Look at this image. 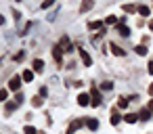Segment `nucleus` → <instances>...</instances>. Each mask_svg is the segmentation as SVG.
<instances>
[{
	"instance_id": "nucleus-26",
	"label": "nucleus",
	"mask_w": 153,
	"mask_h": 134,
	"mask_svg": "<svg viewBox=\"0 0 153 134\" xmlns=\"http://www.w3.org/2000/svg\"><path fill=\"white\" fill-rule=\"evenodd\" d=\"M7 96H9V90L2 88V90H0V101H7Z\"/></svg>"
},
{
	"instance_id": "nucleus-14",
	"label": "nucleus",
	"mask_w": 153,
	"mask_h": 134,
	"mask_svg": "<svg viewBox=\"0 0 153 134\" xmlns=\"http://www.w3.org/2000/svg\"><path fill=\"white\" fill-rule=\"evenodd\" d=\"M42 69H44V61L36 59V61H34V71H42Z\"/></svg>"
},
{
	"instance_id": "nucleus-30",
	"label": "nucleus",
	"mask_w": 153,
	"mask_h": 134,
	"mask_svg": "<svg viewBox=\"0 0 153 134\" xmlns=\"http://www.w3.org/2000/svg\"><path fill=\"white\" fill-rule=\"evenodd\" d=\"M21 59H23V50H19V53L15 55V61H21Z\"/></svg>"
},
{
	"instance_id": "nucleus-25",
	"label": "nucleus",
	"mask_w": 153,
	"mask_h": 134,
	"mask_svg": "<svg viewBox=\"0 0 153 134\" xmlns=\"http://www.w3.org/2000/svg\"><path fill=\"white\" fill-rule=\"evenodd\" d=\"M25 134H38L34 126H25Z\"/></svg>"
},
{
	"instance_id": "nucleus-29",
	"label": "nucleus",
	"mask_w": 153,
	"mask_h": 134,
	"mask_svg": "<svg viewBox=\"0 0 153 134\" xmlns=\"http://www.w3.org/2000/svg\"><path fill=\"white\" fill-rule=\"evenodd\" d=\"M46 94H48V88L42 86V88H40V96H46Z\"/></svg>"
},
{
	"instance_id": "nucleus-33",
	"label": "nucleus",
	"mask_w": 153,
	"mask_h": 134,
	"mask_svg": "<svg viewBox=\"0 0 153 134\" xmlns=\"http://www.w3.org/2000/svg\"><path fill=\"white\" fill-rule=\"evenodd\" d=\"M149 94H151V96H153V84H151V86H149Z\"/></svg>"
},
{
	"instance_id": "nucleus-17",
	"label": "nucleus",
	"mask_w": 153,
	"mask_h": 134,
	"mask_svg": "<svg viewBox=\"0 0 153 134\" xmlns=\"http://www.w3.org/2000/svg\"><path fill=\"white\" fill-rule=\"evenodd\" d=\"M17 107H19L17 103H7V115H11V113H13V111H15Z\"/></svg>"
},
{
	"instance_id": "nucleus-5",
	"label": "nucleus",
	"mask_w": 153,
	"mask_h": 134,
	"mask_svg": "<svg viewBox=\"0 0 153 134\" xmlns=\"http://www.w3.org/2000/svg\"><path fill=\"white\" fill-rule=\"evenodd\" d=\"M80 57H82V63H84L86 67H90V65H92V59H90V55H88L84 48H80Z\"/></svg>"
},
{
	"instance_id": "nucleus-15",
	"label": "nucleus",
	"mask_w": 153,
	"mask_h": 134,
	"mask_svg": "<svg viewBox=\"0 0 153 134\" xmlns=\"http://www.w3.org/2000/svg\"><path fill=\"white\" fill-rule=\"evenodd\" d=\"M21 78H23L25 82H32V80H34V71H32V69H27V71H23V76H21Z\"/></svg>"
},
{
	"instance_id": "nucleus-13",
	"label": "nucleus",
	"mask_w": 153,
	"mask_h": 134,
	"mask_svg": "<svg viewBox=\"0 0 153 134\" xmlns=\"http://www.w3.org/2000/svg\"><path fill=\"white\" fill-rule=\"evenodd\" d=\"M151 113H153V111H149V109H143V111L138 113V119H145V121H147V119H151Z\"/></svg>"
},
{
	"instance_id": "nucleus-7",
	"label": "nucleus",
	"mask_w": 153,
	"mask_h": 134,
	"mask_svg": "<svg viewBox=\"0 0 153 134\" xmlns=\"http://www.w3.org/2000/svg\"><path fill=\"white\" fill-rule=\"evenodd\" d=\"M92 7H94V0H84L82 7H80V11H82V13H88Z\"/></svg>"
},
{
	"instance_id": "nucleus-28",
	"label": "nucleus",
	"mask_w": 153,
	"mask_h": 134,
	"mask_svg": "<svg viewBox=\"0 0 153 134\" xmlns=\"http://www.w3.org/2000/svg\"><path fill=\"white\" fill-rule=\"evenodd\" d=\"M117 105H120L122 109H124V107H128V98H120V101H117Z\"/></svg>"
},
{
	"instance_id": "nucleus-31",
	"label": "nucleus",
	"mask_w": 153,
	"mask_h": 134,
	"mask_svg": "<svg viewBox=\"0 0 153 134\" xmlns=\"http://www.w3.org/2000/svg\"><path fill=\"white\" fill-rule=\"evenodd\" d=\"M147 69H149V73H153V61H149V65H147Z\"/></svg>"
},
{
	"instance_id": "nucleus-35",
	"label": "nucleus",
	"mask_w": 153,
	"mask_h": 134,
	"mask_svg": "<svg viewBox=\"0 0 153 134\" xmlns=\"http://www.w3.org/2000/svg\"><path fill=\"white\" fill-rule=\"evenodd\" d=\"M2 23H4V17H0V25H2Z\"/></svg>"
},
{
	"instance_id": "nucleus-20",
	"label": "nucleus",
	"mask_w": 153,
	"mask_h": 134,
	"mask_svg": "<svg viewBox=\"0 0 153 134\" xmlns=\"http://www.w3.org/2000/svg\"><path fill=\"white\" fill-rule=\"evenodd\" d=\"M88 27H90V30H97V27H99V30H103L101 21H92V23H88Z\"/></svg>"
},
{
	"instance_id": "nucleus-16",
	"label": "nucleus",
	"mask_w": 153,
	"mask_h": 134,
	"mask_svg": "<svg viewBox=\"0 0 153 134\" xmlns=\"http://www.w3.org/2000/svg\"><path fill=\"white\" fill-rule=\"evenodd\" d=\"M134 50H136V55H140V57H145V55H147V46H145V44H140V46H136Z\"/></svg>"
},
{
	"instance_id": "nucleus-34",
	"label": "nucleus",
	"mask_w": 153,
	"mask_h": 134,
	"mask_svg": "<svg viewBox=\"0 0 153 134\" xmlns=\"http://www.w3.org/2000/svg\"><path fill=\"white\" fill-rule=\"evenodd\" d=\"M149 27H151V30H153V19H151V21H149Z\"/></svg>"
},
{
	"instance_id": "nucleus-11",
	"label": "nucleus",
	"mask_w": 153,
	"mask_h": 134,
	"mask_svg": "<svg viewBox=\"0 0 153 134\" xmlns=\"http://www.w3.org/2000/svg\"><path fill=\"white\" fill-rule=\"evenodd\" d=\"M124 121H128V124H136V121H138V115H136V113H126V115H124Z\"/></svg>"
},
{
	"instance_id": "nucleus-9",
	"label": "nucleus",
	"mask_w": 153,
	"mask_h": 134,
	"mask_svg": "<svg viewBox=\"0 0 153 134\" xmlns=\"http://www.w3.org/2000/svg\"><path fill=\"white\" fill-rule=\"evenodd\" d=\"M78 103H80L82 107H86V105H90V96L82 92V94H78Z\"/></svg>"
},
{
	"instance_id": "nucleus-32",
	"label": "nucleus",
	"mask_w": 153,
	"mask_h": 134,
	"mask_svg": "<svg viewBox=\"0 0 153 134\" xmlns=\"http://www.w3.org/2000/svg\"><path fill=\"white\" fill-rule=\"evenodd\" d=\"M147 109H149V111H153V98L149 101V107H147Z\"/></svg>"
},
{
	"instance_id": "nucleus-8",
	"label": "nucleus",
	"mask_w": 153,
	"mask_h": 134,
	"mask_svg": "<svg viewBox=\"0 0 153 134\" xmlns=\"http://www.w3.org/2000/svg\"><path fill=\"white\" fill-rule=\"evenodd\" d=\"M115 30H117V34H120V36H130V30H128L124 23H117V25H115Z\"/></svg>"
},
{
	"instance_id": "nucleus-1",
	"label": "nucleus",
	"mask_w": 153,
	"mask_h": 134,
	"mask_svg": "<svg viewBox=\"0 0 153 134\" xmlns=\"http://www.w3.org/2000/svg\"><path fill=\"white\" fill-rule=\"evenodd\" d=\"M21 80H23V78L13 76V78L9 80V90H13V92H15V90H19V88H21Z\"/></svg>"
},
{
	"instance_id": "nucleus-10",
	"label": "nucleus",
	"mask_w": 153,
	"mask_h": 134,
	"mask_svg": "<svg viewBox=\"0 0 153 134\" xmlns=\"http://www.w3.org/2000/svg\"><path fill=\"white\" fill-rule=\"evenodd\" d=\"M109 48H111V53H113V55H117V57H124V55H126V50H122L117 44H109Z\"/></svg>"
},
{
	"instance_id": "nucleus-27",
	"label": "nucleus",
	"mask_w": 153,
	"mask_h": 134,
	"mask_svg": "<svg viewBox=\"0 0 153 134\" xmlns=\"http://www.w3.org/2000/svg\"><path fill=\"white\" fill-rule=\"evenodd\" d=\"M55 4V0H44L42 2V9H48V7H53Z\"/></svg>"
},
{
	"instance_id": "nucleus-18",
	"label": "nucleus",
	"mask_w": 153,
	"mask_h": 134,
	"mask_svg": "<svg viewBox=\"0 0 153 134\" xmlns=\"http://www.w3.org/2000/svg\"><path fill=\"white\" fill-rule=\"evenodd\" d=\"M138 13H140V15H143V17H147V15H149V13H151V9H149V7H145V4H143V7H138Z\"/></svg>"
},
{
	"instance_id": "nucleus-3",
	"label": "nucleus",
	"mask_w": 153,
	"mask_h": 134,
	"mask_svg": "<svg viewBox=\"0 0 153 134\" xmlns=\"http://www.w3.org/2000/svg\"><path fill=\"white\" fill-rule=\"evenodd\" d=\"M53 57H55L57 65H61V63H63V48H61V46H55V48H53Z\"/></svg>"
},
{
	"instance_id": "nucleus-21",
	"label": "nucleus",
	"mask_w": 153,
	"mask_h": 134,
	"mask_svg": "<svg viewBox=\"0 0 153 134\" xmlns=\"http://www.w3.org/2000/svg\"><path fill=\"white\" fill-rule=\"evenodd\" d=\"M32 103H34V107H42V96H34Z\"/></svg>"
},
{
	"instance_id": "nucleus-6",
	"label": "nucleus",
	"mask_w": 153,
	"mask_h": 134,
	"mask_svg": "<svg viewBox=\"0 0 153 134\" xmlns=\"http://www.w3.org/2000/svg\"><path fill=\"white\" fill-rule=\"evenodd\" d=\"M78 128H82V119H76V121H71V124H69V128H67V134H74Z\"/></svg>"
},
{
	"instance_id": "nucleus-4",
	"label": "nucleus",
	"mask_w": 153,
	"mask_h": 134,
	"mask_svg": "<svg viewBox=\"0 0 153 134\" xmlns=\"http://www.w3.org/2000/svg\"><path fill=\"white\" fill-rule=\"evenodd\" d=\"M59 46L63 48V53H71V50H74V48H71V42H69V38H67V36H63V38H61V44H59Z\"/></svg>"
},
{
	"instance_id": "nucleus-23",
	"label": "nucleus",
	"mask_w": 153,
	"mask_h": 134,
	"mask_svg": "<svg viewBox=\"0 0 153 134\" xmlns=\"http://www.w3.org/2000/svg\"><path fill=\"white\" fill-rule=\"evenodd\" d=\"M105 23H107V25H117V21H115V17H113V15H111V17H107V19H105Z\"/></svg>"
},
{
	"instance_id": "nucleus-12",
	"label": "nucleus",
	"mask_w": 153,
	"mask_h": 134,
	"mask_svg": "<svg viewBox=\"0 0 153 134\" xmlns=\"http://www.w3.org/2000/svg\"><path fill=\"white\" fill-rule=\"evenodd\" d=\"M122 119H124V117H122V115H120V113H117V111L113 109V113H111V124H113V126H117V124H120Z\"/></svg>"
},
{
	"instance_id": "nucleus-36",
	"label": "nucleus",
	"mask_w": 153,
	"mask_h": 134,
	"mask_svg": "<svg viewBox=\"0 0 153 134\" xmlns=\"http://www.w3.org/2000/svg\"><path fill=\"white\" fill-rule=\"evenodd\" d=\"M15 2H21V0H15Z\"/></svg>"
},
{
	"instance_id": "nucleus-19",
	"label": "nucleus",
	"mask_w": 153,
	"mask_h": 134,
	"mask_svg": "<svg viewBox=\"0 0 153 134\" xmlns=\"http://www.w3.org/2000/svg\"><path fill=\"white\" fill-rule=\"evenodd\" d=\"M86 126H88L90 130H97V128H99V121H97V119H88V121H86Z\"/></svg>"
},
{
	"instance_id": "nucleus-22",
	"label": "nucleus",
	"mask_w": 153,
	"mask_h": 134,
	"mask_svg": "<svg viewBox=\"0 0 153 134\" xmlns=\"http://www.w3.org/2000/svg\"><path fill=\"white\" fill-rule=\"evenodd\" d=\"M124 11H126V13H134L136 7H134V4H124Z\"/></svg>"
},
{
	"instance_id": "nucleus-24",
	"label": "nucleus",
	"mask_w": 153,
	"mask_h": 134,
	"mask_svg": "<svg viewBox=\"0 0 153 134\" xmlns=\"http://www.w3.org/2000/svg\"><path fill=\"white\" fill-rule=\"evenodd\" d=\"M101 88H103V90H111V88H113V84H111V82H103V84H101Z\"/></svg>"
},
{
	"instance_id": "nucleus-2",
	"label": "nucleus",
	"mask_w": 153,
	"mask_h": 134,
	"mask_svg": "<svg viewBox=\"0 0 153 134\" xmlns=\"http://www.w3.org/2000/svg\"><path fill=\"white\" fill-rule=\"evenodd\" d=\"M90 105H92V107H99V105H101V94H99V88H92V92H90Z\"/></svg>"
}]
</instances>
